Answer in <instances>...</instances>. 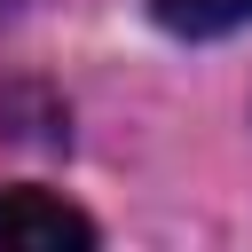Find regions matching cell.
<instances>
[{"mask_svg":"<svg viewBox=\"0 0 252 252\" xmlns=\"http://www.w3.org/2000/svg\"><path fill=\"white\" fill-rule=\"evenodd\" d=\"M150 16L181 39H220V32L252 24V0H150Z\"/></svg>","mask_w":252,"mask_h":252,"instance_id":"7a4b0ae2","label":"cell"},{"mask_svg":"<svg viewBox=\"0 0 252 252\" xmlns=\"http://www.w3.org/2000/svg\"><path fill=\"white\" fill-rule=\"evenodd\" d=\"M94 244V220L79 205H63L55 189H0V252H87Z\"/></svg>","mask_w":252,"mask_h":252,"instance_id":"6da1fadb","label":"cell"}]
</instances>
